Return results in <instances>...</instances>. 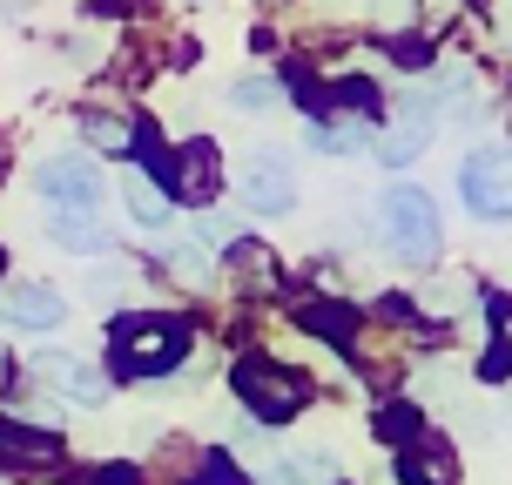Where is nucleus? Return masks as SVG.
<instances>
[{"label": "nucleus", "mask_w": 512, "mask_h": 485, "mask_svg": "<svg viewBox=\"0 0 512 485\" xmlns=\"http://www.w3.org/2000/svg\"><path fill=\"white\" fill-rule=\"evenodd\" d=\"M189 324L182 317H115L108 324V364L115 378H162L189 358Z\"/></svg>", "instance_id": "f257e3e1"}, {"label": "nucleus", "mask_w": 512, "mask_h": 485, "mask_svg": "<svg viewBox=\"0 0 512 485\" xmlns=\"http://www.w3.org/2000/svg\"><path fill=\"white\" fill-rule=\"evenodd\" d=\"M378 236L391 243V256H405V263H432L438 256V209L425 189H411V182H391L378 196Z\"/></svg>", "instance_id": "f03ea898"}, {"label": "nucleus", "mask_w": 512, "mask_h": 485, "mask_svg": "<svg viewBox=\"0 0 512 485\" xmlns=\"http://www.w3.org/2000/svg\"><path fill=\"white\" fill-rule=\"evenodd\" d=\"M236 398H243L263 425H290V418L310 405V384H304V371H283V364H270V358H243L236 364Z\"/></svg>", "instance_id": "7ed1b4c3"}, {"label": "nucleus", "mask_w": 512, "mask_h": 485, "mask_svg": "<svg viewBox=\"0 0 512 485\" xmlns=\"http://www.w3.org/2000/svg\"><path fill=\"white\" fill-rule=\"evenodd\" d=\"M459 196L472 216L486 223H506L512 216V149H479L472 162L459 169Z\"/></svg>", "instance_id": "20e7f679"}, {"label": "nucleus", "mask_w": 512, "mask_h": 485, "mask_svg": "<svg viewBox=\"0 0 512 485\" xmlns=\"http://www.w3.org/2000/svg\"><path fill=\"white\" fill-rule=\"evenodd\" d=\"M34 182H41V196H48L54 209H102V196H108L102 169H95L88 155H48Z\"/></svg>", "instance_id": "39448f33"}, {"label": "nucleus", "mask_w": 512, "mask_h": 485, "mask_svg": "<svg viewBox=\"0 0 512 485\" xmlns=\"http://www.w3.org/2000/svg\"><path fill=\"white\" fill-rule=\"evenodd\" d=\"M34 378L48 384V391H61L68 405H81V411L108 405V378L88 358H75V351H41V358H34Z\"/></svg>", "instance_id": "423d86ee"}, {"label": "nucleus", "mask_w": 512, "mask_h": 485, "mask_svg": "<svg viewBox=\"0 0 512 485\" xmlns=\"http://www.w3.org/2000/svg\"><path fill=\"white\" fill-rule=\"evenodd\" d=\"M243 203H250L256 216H283V209L297 203V176H290V155L256 149L250 162H243Z\"/></svg>", "instance_id": "0eeeda50"}, {"label": "nucleus", "mask_w": 512, "mask_h": 485, "mask_svg": "<svg viewBox=\"0 0 512 485\" xmlns=\"http://www.w3.org/2000/svg\"><path fill=\"white\" fill-rule=\"evenodd\" d=\"M432 135H438L432 102H425V95H405V102H398V115H391V128H384L378 155L391 162V169H398V162H418V155L432 149Z\"/></svg>", "instance_id": "6e6552de"}, {"label": "nucleus", "mask_w": 512, "mask_h": 485, "mask_svg": "<svg viewBox=\"0 0 512 485\" xmlns=\"http://www.w3.org/2000/svg\"><path fill=\"white\" fill-rule=\"evenodd\" d=\"M0 317L14 331H61L68 324V304H61V290H48V283H14V290H0Z\"/></svg>", "instance_id": "1a4fd4ad"}, {"label": "nucleus", "mask_w": 512, "mask_h": 485, "mask_svg": "<svg viewBox=\"0 0 512 485\" xmlns=\"http://www.w3.org/2000/svg\"><path fill=\"white\" fill-rule=\"evenodd\" d=\"M398 479L405 485H459V459H452V445L432 432H411L398 445Z\"/></svg>", "instance_id": "9d476101"}, {"label": "nucleus", "mask_w": 512, "mask_h": 485, "mask_svg": "<svg viewBox=\"0 0 512 485\" xmlns=\"http://www.w3.org/2000/svg\"><path fill=\"white\" fill-rule=\"evenodd\" d=\"M162 176L176 182L182 203H209V196H216V182H223V169H216V142H189L176 162H162Z\"/></svg>", "instance_id": "9b49d317"}, {"label": "nucleus", "mask_w": 512, "mask_h": 485, "mask_svg": "<svg viewBox=\"0 0 512 485\" xmlns=\"http://www.w3.org/2000/svg\"><path fill=\"white\" fill-rule=\"evenodd\" d=\"M61 459V438L54 432H27L14 418H0V472H41Z\"/></svg>", "instance_id": "f8f14e48"}, {"label": "nucleus", "mask_w": 512, "mask_h": 485, "mask_svg": "<svg viewBox=\"0 0 512 485\" xmlns=\"http://www.w3.org/2000/svg\"><path fill=\"white\" fill-rule=\"evenodd\" d=\"M48 236L61 243V250H75V256H102L108 250V223L95 216V209H54Z\"/></svg>", "instance_id": "ddd939ff"}, {"label": "nucleus", "mask_w": 512, "mask_h": 485, "mask_svg": "<svg viewBox=\"0 0 512 485\" xmlns=\"http://www.w3.org/2000/svg\"><path fill=\"white\" fill-rule=\"evenodd\" d=\"M230 277L250 290V297H270L277 290V256L263 243H230Z\"/></svg>", "instance_id": "4468645a"}, {"label": "nucleus", "mask_w": 512, "mask_h": 485, "mask_svg": "<svg viewBox=\"0 0 512 485\" xmlns=\"http://www.w3.org/2000/svg\"><path fill=\"white\" fill-rule=\"evenodd\" d=\"M122 203H128V216H135L142 230H169V196H162L142 169H128V176H122Z\"/></svg>", "instance_id": "2eb2a0df"}, {"label": "nucleus", "mask_w": 512, "mask_h": 485, "mask_svg": "<svg viewBox=\"0 0 512 485\" xmlns=\"http://www.w3.org/2000/svg\"><path fill=\"white\" fill-rule=\"evenodd\" d=\"M337 465L324 452H290V459H270L263 465V485H331Z\"/></svg>", "instance_id": "dca6fc26"}, {"label": "nucleus", "mask_w": 512, "mask_h": 485, "mask_svg": "<svg viewBox=\"0 0 512 485\" xmlns=\"http://www.w3.org/2000/svg\"><path fill=\"white\" fill-rule=\"evenodd\" d=\"M304 331L324 337V344H351V337H358V317L344 304H304Z\"/></svg>", "instance_id": "f3484780"}, {"label": "nucleus", "mask_w": 512, "mask_h": 485, "mask_svg": "<svg viewBox=\"0 0 512 485\" xmlns=\"http://www.w3.org/2000/svg\"><path fill=\"white\" fill-rule=\"evenodd\" d=\"M162 263H169V277H176V283H196V290L209 283V256L196 250V243H169V250H162Z\"/></svg>", "instance_id": "a211bd4d"}, {"label": "nucleus", "mask_w": 512, "mask_h": 485, "mask_svg": "<svg viewBox=\"0 0 512 485\" xmlns=\"http://www.w3.org/2000/svg\"><path fill=\"white\" fill-rule=\"evenodd\" d=\"M81 135H88L95 149H115V155H122L128 142H135V128H128V122H115V115H81Z\"/></svg>", "instance_id": "6ab92c4d"}, {"label": "nucleus", "mask_w": 512, "mask_h": 485, "mask_svg": "<svg viewBox=\"0 0 512 485\" xmlns=\"http://www.w3.org/2000/svg\"><path fill=\"white\" fill-rule=\"evenodd\" d=\"M230 102L243 108V115H263V108H277V81H263V75L236 81V88H230Z\"/></svg>", "instance_id": "aec40b11"}, {"label": "nucleus", "mask_w": 512, "mask_h": 485, "mask_svg": "<svg viewBox=\"0 0 512 485\" xmlns=\"http://www.w3.org/2000/svg\"><path fill=\"white\" fill-rule=\"evenodd\" d=\"M310 142L324 155H351V149H364V128L358 122H344V128H310Z\"/></svg>", "instance_id": "412c9836"}, {"label": "nucleus", "mask_w": 512, "mask_h": 485, "mask_svg": "<svg viewBox=\"0 0 512 485\" xmlns=\"http://www.w3.org/2000/svg\"><path fill=\"white\" fill-rule=\"evenodd\" d=\"M203 485H243V472H236L223 452H209V459H203Z\"/></svg>", "instance_id": "4be33fe9"}, {"label": "nucleus", "mask_w": 512, "mask_h": 485, "mask_svg": "<svg viewBox=\"0 0 512 485\" xmlns=\"http://www.w3.org/2000/svg\"><path fill=\"white\" fill-rule=\"evenodd\" d=\"M14 384V358H7V344H0V391Z\"/></svg>", "instance_id": "5701e85b"}, {"label": "nucleus", "mask_w": 512, "mask_h": 485, "mask_svg": "<svg viewBox=\"0 0 512 485\" xmlns=\"http://www.w3.org/2000/svg\"><path fill=\"white\" fill-rule=\"evenodd\" d=\"M0 270H7V250H0Z\"/></svg>", "instance_id": "b1692460"}]
</instances>
